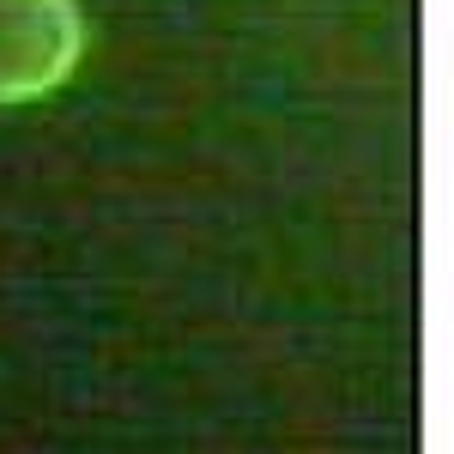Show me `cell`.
<instances>
[{
  "label": "cell",
  "instance_id": "6da1fadb",
  "mask_svg": "<svg viewBox=\"0 0 454 454\" xmlns=\"http://www.w3.org/2000/svg\"><path fill=\"white\" fill-rule=\"evenodd\" d=\"M79 25L67 0H0V104L49 91L73 67Z\"/></svg>",
  "mask_w": 454,
  "mask_h": 454
}]
</instances>
